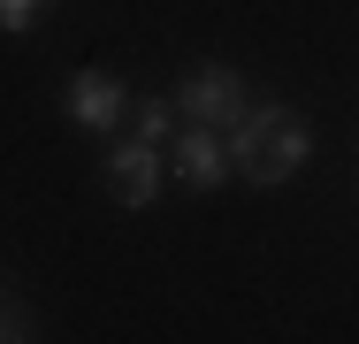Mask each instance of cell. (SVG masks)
<instances>
[{"label":"cell","instance_id":"1","mask_svg":"<svg viewBox=\"0 0 359 344\" xmlns=\"http://www.w3.org/2000/svg\"><path fill=\"white\" fill-rule=\"evenodd\" d=\"M222 145H229V168H245V184H283V176L306 168L313 131L290 107H252V115L222 123Z\"/></svg>","mask_w":359,"mask_h":344},{"label":"cell","instance_id":"2","mask_svg":"<svg viewBox=\"0 0 359 344\" xmlns=\"http://www.w3.org/2000/svg\"><path fill=\"white\" fill-rule=\"evenodd\" d=\"M62 107H69L76 131L115 138V131H123V107H130V84H123L115 69H76L69 84H62Z\"/></svg>","mask_w":359,"mask_h":344},{"label":"cell","instance_id":"3","mask_svg":"<svg viewBox=\"0 0 359 344\" xmlns=\"http://www.w3.org/2000/svg\"><path fill=\"white\" fill-rule=\"evenodd\" d=\"M176 107H184V123H237L245 115V77L229 62H199V69H184V84H176Z\"/></svg>","mask_w":359,"mask_h":344},{"label":"cell","instance_id":"4","mask_svg":"<svg viewBox=\"0 0 359 344\" xmlns=\"http://www.w3.org/2000/svg\"><path fill=\"white\" fill-rule=\"evenodd\" d=\"M107 192L130 206H153V192H161V145H145V138H123L115 153H107Z\"/></svg>","mask_w":359,"mask_h":344},{"label":"cell","instance_id":"5","mask_svg":"<svg viewBox=\"0 0 359 344\" xmlns=\"http://www.w3.org/2000/svg\"><path fill=\"white\" fill-rule=\"evenodd\" d=\"M168 145H176V176H184L191 192H215L222 176H229V145H222L215 123H184Z\"/></svg>","mask_w":359,"mask_h":344},{"label":"cell","instance_id":"6","mask_svg":"<svg viewBox=\"0 0 359 344\" xmlns=\"http://www.w3.org/2000/svg\"><path fill=\"white\" fill-rule=\"evenodd\" d=\"M130 138L168 145V138H176V100H138V107H130Z\"/></svg>","mask_w":359,"mask_h":344},{"label":"cell","instance_id":"7","mask_svg":"<svg viewBox=\"0 0 359 344\" xmlns=\"http://www.w3.org/2000/svg\"><path fill=\"white\" fill-rule=\"evenodd\" d=\"M39 15H46V0H0V31H8V39H23Z\"/></svg>","mask_w":359,"mask_h":344},{"label":"cell","instance_id":"8","mask_svg":"<svg viewBox=\"0 0 359 344\" xmlns=\"http://www.w3.org/2000/svg\"><path fill=\"white\" fill-rule=\"evenodd\" d=\"M0 337H23V329H15V322H0Z\"/></svg>","mask_w":359,"mask_h":344}]
</instances>
